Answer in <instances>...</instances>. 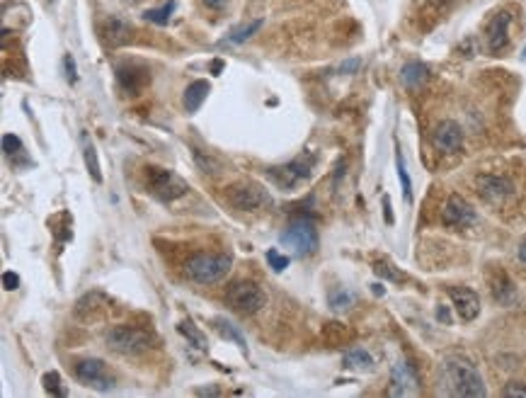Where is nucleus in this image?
<instances>
[{
  "instance_id": "obj_3",
  "label": "nucleus",
  "mask_w": 526,
  "mask_h": 398,
  "mask_svg": "<svg viewBox=\"0 0 526 398\" xmlns=\"http://www.w3.org/2000/svg\"><path fill=\"white\" fill-rule=\"evenodd\" d=\"M282 243L289 245L299 258L313 255L318 250V245H320L313 219H308V216H299V219H294L287 226V231L282 233Z\"/></svg>"
},
{
  "instance_id": "obj_19",
  "label": "nucleus",
  "mask_w": 526,
  "mask_h": 398,
  "mask_svg": "<svg viewBox=\"0 0 526 398\" xmlns=\"http://www.w3.org/2000/svg\"><path fill=\"white\" fill-rule=\"evenodd\" d=\"M344 367L357 369V372H371L374 369V357L364 347H354V350L344 354Z\"/></svg>"
},
{
  "instance_id": "obj_15",
  "label": "nucleus",
  "mask_w": 526,
  "mask_h": 398,
  "mask_svg": "<svg viewBox=\"0 0 526 398\" xmlns=\"http://www.w3.org/2000/svg\"><path fill=\"white\" fill-rule=\"evenodd\" d=\"M509 23H512V18H509V13H497L495 18L487 23V30H485V37H487V46H490V51H502V49L507 46L509 42Z\"/></svg>"
},
{
  "instance_id": "obj_12",
  "label": "nucleus",
  "mask_w": 526,
  "mask_h": 398,
  "mask_svg": "<svg viewBox=\"0 0 526 398\" xmlns=\"http://www.w3.org/2000/svg\"><path fill=\"white\" fill-rule=\"evenodd\" d=\"M475 185H478L480 197L492 201V204L505 201L507 197H512V192H514V185L502 175H480Z\"/></svg>"
},
{
  "instance_id": "obj_28",
  "label": "nucleus",
  "mask_w": 526,
  "mask_h": 398,
  "mask_svg": "<svg viewBox=\"0 0 526 398\" xmlns=\"http://www.w3.org/2000/svg\"><path fill=\"white\" fill-rule=\"evenodd\" d=\"M260 27H262V20H253V23H248L243 27H235V30L231 32V37H228V42H231V44H243V42L250 39Z\"/></svg>"
},
{
  "instance_id": "obj_42",
  "label": "nucleus",
  "mask_w": 526,
  "mask_h": 398,
  "mask_svg": "<svg viewBox=\"0 0 526 398\" xmlns=\"http://www.w3.org/2000/svg\"><path fill=\"white\" fill-rule=\"evenodd\" d=\"M437 316H439L442 321H446V323H449V313H446V311H444V309H439V311H437Z\"/></svg>"
},
{
  "instance_id": "obj_22",
  "label": "nucleus",
  "mask_w": 526,
  "mask_h": 398,
  "mask_svg": "<svg viewBox=\"0 0 526 398\" xmlns=\"http://www.w3.org/2000/svg\"><path fill=\"white\" fill-rule=\"evenodd\" d=\"M327 304H330L332 311H347L354 304V294L349 292V289H344V287H337V289H332V292L327 294Z\"/></svg>"
},
{
  "instance_id": "obj_24",
  "label": "nucleus",
  "mask_w": 526,
  "mask_h": 398,
  "mask_svg": "<svg viewBox=\"0 0 526 398\" xmlns=\"http://www.w3.org/2000/svg\"><path fill=\"white\" fill-rule=\"evenodd\" d=\"M177 330L182 332L184 337H187V342H192V345L196 347V350H206V337L201 335V330L196 328L194 323L187 318V321H182V323L177 325Z\"/></svg>"
},
{
  "instance_id": "obj_13",
  "label": "nucleus",
  "mask_w": 526,
  "mask_h": 398,
  "mask_svg": "<svg viewBox=\"0 0 526 398\" xmlns=\"http://www.w3.org/2000/svg\"><path fill=\"white\" fill-rule=\"evenodd\" d=\"M449 297H451L458 318L473 321L475 316L480 313V299H478V294H475L473 289H468V287H449Z\"/></svg>"
},
{
  "instance_id": "obj_6",
  "label": "nucleus",
  "mask_w": 526,
  "mask_h": 398,
  "mask_svg": "<svg viewBox=\"0 0 526 398\" xmlns=\"http://www.w3.org/2000/svg\"><path fill=\"white\" fill-rule=\"evenodd\" d=\"M226 301H228V306L235 311V313L253 316L267 304V297H265V292L255 285V282L240 280V282H233V285L228 287Z\"/></svg>"
},
{
  "instance_id": "obj_35",
  "label": "nucleus",
  "mask_w": 526,
  "mask_h": 398,
  "mask_svg": "<svg viewBox=\"0 0 526 398\" xmlns=\"http://www.w3.org/2000/svg\"><path fill=\"white\" fill-rule=\"evenodd\" d=\"M507 398H526V386L519 384V381H512V384L505 386V391H502Z\"/></svg>"
},
{
  "instance_id": "obj_16",
  "label": "nucleus",
  "mask_w": 526,
  "mask_h": 398,
  "mask_svg": "<svg viewBox=\"0 0 526 398\" xmlns=\"http://www.w3.org/2000/svg\"><path fill=\"white\" fill-rule=\"evenodd\" d=\"M391 396H410L418 394V376H415L413 367L410 364L398 362L393 367V376H391Z\"/></svg>"
},
{
  "instance_id": "obj_23",
  "label": "nucleus",
  "mask_w": 526,
  "mask_h": 398,
  "mask_svg": "<svg viewBox=\"0 0 526 398\" xmlns=\"http://www.w3.org/2000/svg\"><path fill=\"white\" fill-rule=\"evenodd\" d=\"M105 306H107V299L102 297V294L92 292V294H87V297H83L78 304H75V313H78V316H87V311L92 313V311L105 309Z\"/></svg>"
},
{
  "instance_id": "obj_21",
  "label": "nucleus",
  "mask_w": 526,
  "mask_h": 398,
  "mask_svg": "<svg viewBox=\"0 0 526 398\" xmlns=\"http://www.w3.org/2000/svg\"><path fill=\"white\" fill-rule=\"evenodd\" d=\"M83 158H85V168L90 173V178L95 182H102V170H100V161H97V151L95 144L87 134H83Z\"/></svg>"
},
{
  "instance_id": "obj_27",
  "label": "nucleus",
  "mask_w": 526,
  "mask_h": 398,
  "mask_svg": "<svg viewBox=\"0 0 526 398\" xmlns=\"http://www.w3.org/2000/svg\"><path fill=\"white\" fill-rule=\"evenodd\" d=\"M3 151L13 163H18V158H25V146H22L20 136H15V134L3 136Z\"/></svg>"
},
{
  "instance_id": "obj_7",
  "label": "nucleus",
  "mask_w": 526,
  "mask_h": 398,
  "mask_svg": "<svg viewBox=\"0 0 526 398\" xmlns=\"http://www.w3.org/2000/svg\"><path fill=\"white\" fill-rule=\"evenodd\" d=\"M315 166V156L313 154H306V156H299L296 161L287 163V166H279V168H270L267 170V175L277 187L282 189H292L296 187L299 182H303V180L311 178V170H313Z\"/></svg>"
},
{
  "instance_id": "obj_2",
  "label": "nucleus",
  "mask_w": 526,
  "mask_h": 398,
  "mask_svg": "<svg viewBox=\"0 0 526 398\" xmlns=\"http://www.w3.org/2000/svg\"><path fill=\"white\" fill-rule=\"evenodd\" d=\"M231 255H213V253H196L184 263V275L196 285H213L223 280L231 270Z\"/></svg>"
},
{
  "instance_id": "obj_14",
  "label": "nucleus",
  "mask_w": 526,
  "mask_h": 398,
  "mask_svg": "<svg viewBox=\"0 0 526 398\" xmlns=\"http://www.w3.org/2000/svg\"><path fill=\"white\" fill-rule=\"evenodd\" d=\"M117 80L122 85V90L131 92V95H139L141 90L151 83V73L144 66H136V63H124L117 68Z\"/></svg>"
},
{
  "instance_id": "obj_37",
  "label": "nucleus",
  "mask_w": 526,
  "mask_h": 398,
  "mask_svg": "<svg viewBox=\"0 0 526 398\" xmlns=\"http://www.w3.org/2000/svg\"><path fill=\"white\" fill-rule=\"evenodd\" d=\"M3 287L8 289V292L20 289V277L15 275V272H3Z\"/></svg>"
},
{
  "instance_id": "obj_26",
  "label": "nucleus",
  "mask_w": 526,
  "mask_h": 398,
  "mask_svg": "<svg viewBox=\"0 0 526 398\" xmlns=\"http://www.w3.org/2000/svg\"><path fill=\"white\" fill-rule=\"evenodd\" d=\"M175 8H177V3H175V0H170L168 5H163V8L146 10L144 18L151 20V23H156V25H168L170 18H173V13H175Z\"/></svg>"
},
{
  "instance_id": "obj_40",
  "label": "nucleus",
  "mask_w": 526,
  "mask_h": 398,
  "mask_svg": "<svg viewBox=\"0 0 526 398\" xmlns=\"http://www.w3.org/2000/svg\"><path fill=\"white\" fill-rule=\"evenodd\" d=\"M196 394L199 396H218V389H199Z\"/></svg>"
},
{
  "instance_id": "obj_29",
  "label": "nucleus",
  "mask_w": 526,
  "mask_h": 398,
  "mask_svg": "<svg viewBox=\"0 0 526 398\" xmlns=\"http://www.w3.org/2000/svg\"><path fill=\"white\" fill-rule=\"evenodd\" d=\"M396 166H398V178L400 182H403V194L408 201H413V180L408 175V168H405V161H403V154H396Z\"/></svg>"
},
{
  "instance_id": "obj_36",
  "label": "nucleus",
  "mask_w": 526,
  "mask_h": 398,
  "mask_svg": "<svg viewBox=\"0 0 526 398\" xmlns=\"http://www.w3.org/2000/svg\"><path fill=\"white\" fill-rule=\"evenodd\" d=\"M63 68H65V80L73 85L75 80H78V75H75V61H73V56H70V54H65V56H63Z\"/></svg>"
},
{
  "instance_id": "obj_33",
  "label": "nucleus",
  "mask_w": 526,
  "mask_h": 398,
  "mask_svg": "<svg viewBox=\"0 0 526 398\" xmlns=\"http://www.w3.org/2000/svg\"><path fill=\"white\" fill-rule=\"evenodd\" d=\"M267 263H270V267L274 272H282V270H287L289 267V258L287 255H279L277 250H267Z\"/></svg>"
},
{
  "instance_id": "obj_9",
  "label": "nucleus",
  "mask_w": 526,
  "mask_h": 398,
  "mask_svg": "<svg viewBox=\"0 0 526 398\" xmlns=\"http://www.w3.org/2000/svg\"><path fill=\"white\" fill-rule=\"evenodd\" d=\"M75 376H78V381H83L85 386H92V389H97V391L112 389V376L107 374L105 362L97 357L80 359V362L75 364Z\"/></svg>"
},
{
  "instance_id": "obj_30",
  "label": "nucleus",
  "mask_w": 526,
  "mask_h": 398,
  "mask_svg": "<svg viewBox=\"0 0 526 398\" xmlns=\"http://www.w3.org/2000/svg\"><path fill=\"white\" fill-rule=\"evenodd\" d=\"M42 384H44V391L51 396H65V389L61 386V376L58 372H49L42 376Z\"/></svg>"
},
{
  "instance_id": "obj_11",
  "label": "nucleus",
  "mask_w": 526,
  "mask_h": 398,
  "mask_svg": "<svg viewBox=\"0 0 526 398\" xmlns=\"http://www.w3.org/2000/svg\"><path fill=\"white\" fill-rule=\"evenodd\" d=\"M432 144H434V149L442 151V154H456L463 144L461 127H458L456 122H451V119H446V122H442L439 127L434 129Z\"/></svg>"
},
{
  "instance_id": "obj_31",
  "label": "nucleus",
  "mask_w": 526,
  "mask_h": 398,
  "mask_svg": "<svg viewBox=\"0 0 526 398\" xmlns=\"http://www.w3.org/2000/svg\"><path fill=\"white\" fill-rule=\"evenodd\" d=\"M449 5H451V0H427V5H425V10H422V15L442 18V15L449 10Z\"/></svg>"
},
{
  "instance_id": "obj_34",
  "label": "nucleus",
  "mask_w": 526,
  "mask_h": 398,
  "mask_svg": "<svg viewBox=\"0 0 526 398\" xmlns=\"http://www.w3.org/2000/svg\"><path fill=\"white\" fill-rule=\"evenodd\" d=\"M194 161L199 163V168H201L204 173H216L218 168H221V166H218V161H213L211 156H206V158H204V154H201V151H196V149H194Z\"/></svg>"
},
{
  "instance_id": "obj_38",
  "label": "nucleus",
  "mask_w": 526,
  "mask_h": 398,
  "mask_svg": "<svg viewBox=\"0 0 526 398\" xmlns=\"http://www.w3.org/2000/svg\"><path fill=\"white\" fill-rule=\"evenodd\" d=\"M383 216H386V223H393V211H391V197H383Z\"/></svg>"
},
{
  "instance_id": "obj_17",
  "label": "nucleus",
  "mask_w": 526,
  "mask_h": 398,
  "mask_svg": "<svg viewBox=\"0 0 526 398\" xmlns=\"http://www.w3.org/2000/svg\"><path fill=\"white\" fill-rule=\"evenodd\" d=\"M209 90H211V85L206 83V80H194V83H189L187 90H184V110L189 114H194L201 107V102L206 100Z\"/></svg>"
},
{
  "instance_id": "obj_32",
  "label": "nucleus",
  "mask_w": 526,
  "mask_h": 398,
  "mask_svg": "<svg viewBox=\"0 0 526 398\" xmlns=\"http://www.w3.org/2000/svg\"><path fill=\"white\" fill-rule=\"evenodd\" d=\"M374 272L379 277H386V280H391V282H403L405 280V277L400 275V272L393 270V265H388V263H376L374 265Z\"/></svg>"
},
{
  "instance_id": "obj_4",
  "label": "nucleus",
  "mask_w": 526,
  "mask_h": 398,
  "mask_svg": "<svg viewBox=\"0 0 526 398\" xmlns=\"http://www.w3.org/2000/svg\"><path fill=\"white\" fill-rule=\"evenodd\" d=\"M146 185L148 192L156 194L161 201H175L187 194V182L173 170L165 168H146Z\"/></svg>"
},
{
  "instance_id": "obj_25",
  "label": "nucleus",
  "mask_w": 526,
  "mask_h": 398,
  "mask_svg": "<svg viewBox=\"0 0 526 398\" xmlns=\"http://www.w3.org/2000/svg\"><path fill=\"white\" fill-rule=\"evenodd\" d=\"M213 325H216V330H218V335L221 337H226V340H235L240 345V350H245L248 352V345H245V337L240 335V330L235 328L233 323H228V321H223V318H216L213 321Z\"/></svg>"
},
{
  "instance_id": "obj_8",
  "label": "nucleus",
  "mask_w": 526,
  "mask_h": 398,
  "mask_svg": "<svg viewBox=\"0 0 526 398\" xmlns=\"http://www.w3.org/2000/svg\"><path fill=\"white\" fill-rule=\"evenodd\" d=\"M226 199H228V204L240 211H257V209H262V206L272 204V197L265 192V187H260V185H255V182L231 185L226 192Z\"/></svg>"
},
{
  "instance_id": "obj_18",
  "label": "nucleus",
  "mask_w": 526,
  "mask_h": 398,
  "mask_svg": "<svg viewBox=\"0 0 526 398\" xmlns=\"http://www.w3.org/2000/svg\"><path fill=\"white\" fill-rule=\"evenodd\" d=\"M105 37H107L109 46H122L131 39V27L127 23H122V20L112 18V20H107V25H105Z\"/></svg>"
},
{
  "instance_id": "obj_1",
  "label": "nucleus",
  "mask_w": 526,
  "mask_h": 398,
  "mask_svg": "<svg viewBox=\"0 0 526 398\" xmlns=\"http://www.w3.org/2000/svg\"><path fill=\"white\" fill-rule=\"evenodd\" d=\"M442 386L449 396L483 398L487 394L483 376L465 359H446L442 364Z\"/></svg>"
},
{
  "instance_id": "obj_10",
  "label": "nucleus",
  "mask_w": 526,
  "mask_h": 398,
  "mask_svg": "<svg viewBox=\"0 0 526 398\" xmlns=\"http://www.w3.org/2000/svg\"><path fill=\"white\" fill-rule=\"evenodd\" d=\"M442 221H444V226H449V228H465L475 221V209L463 197L451 194L446 206H444Z\"/></svg>"
},
{
  "instance_id": "obj_39",
  "label": "nucleus",
  "mask_w": 526,
  "mask_h": 398,
  "mask_svg": "<svg viewBox=\"0 0 526 398\" xmlns=\"http://www.w3.org/2000/svg\"><path fill=\"white\" fill-rule=\"evenodd\" d=\"M226 3H228V0H204V5H206V8H211V10H221Z\"/></svg>"
},
{
  "instance_id": "obj_5",
  "label": "nucleus",
  "mask_w": 526,
  "mask_h": 398,
  "mask_svg": "<svg viewBox=\"0 0 526 398\" xmlns=\"http://www.w3.org/2000/svg\"><path fill=\"white\" fill-rule=\"evenodd\" d=\"M153 335L136 325H114L107 332V345L119 354H141L151 347Z\"/></svg>"
},
{
  "instance_id": "obj_20",
  "label": "nucleus",
  "mask_w": 526,
  "mask_h": 398,
  "mask_svg": "<svg viewBox=\"0 0 526 398\" xmlns=\"http://www.w3.org/2000/svg\"><path fill=\"white\" fill-rule=\"evenodd\" d=\"M400 78H403V83L408 85V88H420V85H425V80L430 78V70H427L425 63L413 61V63H408V66L403 68Z\"/></svg>"
},
{
  "instance_id": "obj_43",
  "label": "nucleus",
  "mask_w": 526,
  "mask_h": 398,
  "mask_svg": "<svg viewBox=\"0 0 526 398\" xmlns=\"http://www.w3.org/2000/svg\"><path fill=\"white\" fill-rule=\"evenodd\" d=\"M218 70H221V61L213 63V75H218Z\"/></svg>"
},
{
  "instance_id": "obj_41",
  "label": "nucleus",
  "mask_w": 526,
  "mask_h": 398,
  "mask_svg": "<svg viewBox=\"0 0 526 398\" xmlns=\"http://www.w3.org/2000/svg\"><path fill=\"white\" fill-rule=\"evenodd\" d=\"M519 258H522L524 263H526V241H524L522 245H519Z\"/></svg>"
}]
</instances>
